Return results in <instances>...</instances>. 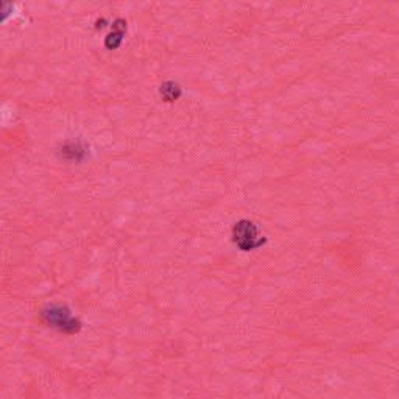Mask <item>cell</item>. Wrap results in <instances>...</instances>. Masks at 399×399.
Returning a JSON list of instances; mask_svg holds the SVG:
<instances>
[{"mask_svg":"<svg viewBox=\"0 0 399 399\" xmlns=\"http://www.w3.org/2000/svg\"><path fill=\"white\" fill-rule=\"evenodd\" d=\"M161 96L166 99V101H175L181 96V87L173 81H167L161 86Z\"/></svg>","mask_w":399,"mask_h":399,"instance_id":"obj_4","label":"cell"},{"mask_svg":"<svg viewBox=\"0 0 399 399\" xmlns=\"http://www.w3.org/2000/svg\"><path fill=\"white\" fill-rule=\"evenodd\" d=\"M234 243L243 252H249V249H256L266 243V239H259V229L253 222L242 220L235 223L233 229Z\"/></svg>","mask_w":399,"mask_h":399,"instance_id":"obj_1","label":"cell"},{"mask_svg":"<svg viewBox=\"0 0 399 399\" xmlns=\"http://www.w3.org/2000/svg\"><path fill=\"white\" fill-rule=\"evenodd\" d=\"M43 320L63 333H78L81 324L71 315V310L61 306H50L43 310Z\"/></svg>","mask_w":399,"mask_h":399,"instance_id":"obj_2","label":"cell"},{"mask_svg":"<svg viewBox=\"0 0 399 399\" xmlns=\"http://www.w3.org/2000/svg\"><path fill=\"white\" fill-rule=\"evenodd\" d=\"M87 153V147L81 140H67L66 144L61 147L59 157L71 161V162H80L83 161Z\"/></svg>","mask_w":399,"mask_h":399,"instance_id":"obj_3","label":"cell"}]
</instances>
